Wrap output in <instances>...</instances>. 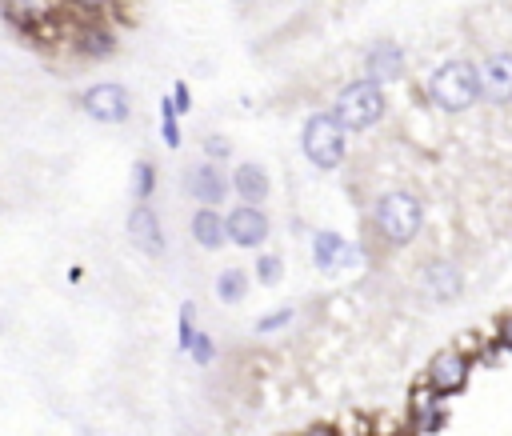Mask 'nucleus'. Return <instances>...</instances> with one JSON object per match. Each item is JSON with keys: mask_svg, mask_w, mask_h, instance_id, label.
I'll return each instance as SVG.
<instances>
[{"mask_svg": "<svg viewBox=\"0 0 512 436\" xmlns=\"http://www.w3.org/2000/svg\"><path fill=\"white\" fill-rule=\"evenodd\" d=\"M372 220H376L380 240H388L392 248H400V244L416 240V232H420V224H424V204L416 200V192L396 188V192H384V196L376 200Z\"/></svg>", "mask_w": 512, "mask_h": 436, "instance_id": "obj_1", "label": "nucleus"}, {"mask_svg": "<svg viewBox=\"0 0 512 436\" xmlns=\"http://www.w3.org/2000/svg\"><path fill=\"white\" fill-rule=\"evenodd\" d=\"M384 88L376 84V80H352V84H344L340 92H336V100H332V116H336V124L344 128V132H364V128H372L380 116H384Z\"/></svg>", "mask_w": 512, "mask_h": 436, "instance_id": "obj_2", "label": "nucleus"}, {"mask_svg": "<svg viewBox=\"0 0 512 436\" xmlns=\"http://www.w3.org/2000/svg\"><path fill=\"white\" fill-rule=\"evenodd\" d=\"M428 100L456 116V112H468L476 104V64L468 60H444L432 76H428Z\"/></svg>", "mask_w": 512, "mask_h": 436, "instance_id": "obj_3", "label": "nucleus"}, {"mask_svg": "<svg viewBox=\"0 0 512 436\" xmlns=\"http://www.w3.org/2000/svg\"><path fill=\"white\" fill-rule=\"evenodd\" d=\"M344 136H348V132L336 124L332 112H312V116L304 120L300 148H304V156H308L312 168L332 172V168H340V160H344Z\"/></svg>", "mask_w": 512, "mask_h": 436, "instance_id": "obj_4", "label": "nucleus"}, {"mask_svg": "<svg viewBox=\"0 0 512 436\" xmlns=\"http://www.w3.org/2000/svg\"><path fill=\"white\" fill-rule=\"evenodd\" d=\"M80 112L88 120H96V124H124L132 116V96H128L124 84L100 80V84H92V88L80 92Z\"/></svg>", "mask_w": 512, "mask_h": 436, "instance_id": "obj_5", "label": "nucleus"}, {"mask_svg": "<svg viewBox=\"0 0 512 436\" xmlns=\"http://www.w3.org/2000/svg\"><path fill=\"white\" fill-rule=\"evenodd\" d=\"M476 100H488L496 108L512 104V52H492L476 68Z\"/></svg>", "mask_w": 512, "mask_h": 436, "instance_id": "obj_6", "label": "nucleus"}, {"mask_svg": "<svg viewBox=\"0 0 512 436\" xmlns=\"http://www.w3.org/2000/svg\"><path fill=\"white\" fill-rule=\"evenodd\" d=\"M0 8H4V20L28 40H44L52 32V24H56L52 0H4Z\"/></svg>", "mask_w": 512, "mask_h": 436, "instance_id": "obj_7", "label": "nucleus"}, {"mask_svg": "<svg viewBox=\"0 0 512 436\" xmlns=\"http://www.w3.org/2000/svg\"><path fill=\"white\" fill-rule=\"evenodd\" d=\"M272 224L264 216L260 204H236L228 216H224V236L236 244V248H260L268 240Z\"/></svg>", "mask_w": 512, "mask_h": 436, "instance_id": "obj_8", "label": "nucleus"}, {"mask_svg": "<svg viewBox=\"0 0 512 436\" xmlns=\"http://www.w3.org/2000/svg\"><path fill=\"white\" fill-rule=\"evenodd\" d=\"M184 188H188L192 200H200V204H208V208H216V204L232 192V188H228V176H224V168H220L216 160L192 164V168L184 172Z\"/></svg>", "mask_w": 512, "mask_h": 436, "instance_id": "obj_9", "label": "nucleus"}, {"mask_svg": "<svg viewBox=\"0 0 512 436\" xmlns=\"http://www.w3.org/2000/svg\"><path fill=\"white\" fill-rule=\"evenodd\" d=\"M128 240L144 252V256H164V248H168V240H164V228H160V216L152 212V204L148 200H140L132 212H128Z\"/></svg>", "mask_w": 512, "mask_h": 436, "instance_id": "obj_10", "label": "nucleus"}, {"mask_svg": "<svg viewBox=\"0 0 512 436\" xmlns=\"http://www.w3.org/2000/svg\"><path fill=\"white\" fill-rule=\"evenodd\" d=\"M72 44H76L80 56H88V60H104V56L116 52V32L104 28L96 16H88V20H80V24L72 28Z\"/></svg>", "mask_w": 512, "mask_h": 436, "instance_id": "obj_11", "label": "nucleus"}, {"mask_svg": "<svg viewBox=\"0 0 512 436\" xmlns=\"http://www.w3.org/2000/svg\"><path fill=\"white\" fill-rule=\"evenodd\" d=\"M428 384H432L436 396L460 392V388L468 384V360H464L460 352H440V356L432 360V368H428Z\"/></svg>", "mask_w": 512, "mask_h": 436, "instance_id": "obj_12", "label": "nucleus"}, {"mask_svg": "<svg viewBox=\"0 0 512 436\" xmlns=\"http://www.w3.org/2000/svg\"><path fill=\"white\" fill-rule=\"evenodd\" d=\"M364 72H368V80H400L404 76V48L396 44V40H376L372 48H368V56H364Z\"/></svg>", "mask_w": 512, "mask_h": 436, "instance_id": "obj_13", "label": "nucleus"}, {"mask_svg": "<svg viewBox=\"0 0 512 436\" xmlns=\"http://www.w3.org/2000/svg\"><path fill=\"white\" fill-rule=\"evenodd\" d=\"M228 188H232L244 204H264V200H268V192H272V180H268V172H264L256 160H244V164H236V168H232Z\"/></svg>", "mask_w": 512, "mask_h": 436, "instance_id": "obj_14", "label": "nucleus"}, {"mask_svg": "<svg viewBox=\"0 0 512 436\" xmlns=\"http://www.w3.org/2000/svg\"><path fill=\"white\" fill-rule=\"evenodd\" d=\"M424 288H428L432 300H456L460 288H464V276H460V268L452 260H432L424 268Z\"/></svg>", "mask_w": 512, "mask_h": 436, "instance_id": "obj_15", "label": "nucleus"}, {"mask_svg": "<svg viewBox=\"0 0 512 436\" xmlns=\"http://www.w3.org/2000/svg\"><path fill=\"white\" fill-rule=\"evenodd\" d=\"M192 240L200 244V248H208V252H216V248H224V216L216 212V208H208V204H200L196 212H192Z\"/></svg>", "mask_w": 512, "mask_h": 436, "instance_id": "obj_16", "label": "nucleus"}, {"mask_svg": "<svg viewBox=\"0 0 512 436\" xmlns=\"http://www.w3.org/2000/svg\"><path fill=\"white\" fill-rule=\"evenodd\" d=\"M340 252H344V236H340V232H332V228L316 232V240H312V260H316L320 268H336Z\"/></svg>", "mask_w": 512, "mask_h": 436, "instance_id": "obj_17", "label": "nucleus"}, {"mask_svg": "<svg viewBox=\"0 0 512 436\" xmlns=\"http://www.w3.org/2000/svg\"><path fill=\"white\" fill-rule=\"evenodd\" d=\"M216 296H220L224 304L244 300V296H248V272H240V268H224V272L216 276Z\"/></svg>", "mask_w": 512, "mask_h": 436, "instance_id": "obj_18", "label": "nucleus"}, {"mask_svg": "<svg viewBox=\"0 0 512 436\" xmlns=\"http://www.w3.org/2000/svg\"><path fill=\"white\" fill-rule=\"evenodd\" d=\"M152 192H156V164L152 160H136V168H132V196L136 200H152Z\"/></svg>", "mask_w": 512, "mask_h": 436, "instance_id": "obj_19", "label": "nucleus"}, {"mask_svg": "<svg viewBox=\"0 0 512 436\" xmlns=\"http://www.w3.org/2000/svg\"><path fill=\"white\" fill-rule=\"evenodd\" d=\"M160 132H164V144H168V148H180V124H176L172 96H168V100H160Z\"/></svg>", "mask_w": 512, "mask_h": 436, "instance_id": "obj_20", "label": "nucleus"}, {"mask_svg": "<svg viewBox=\"0 0 512 436\" xmlns=\"http://www.w3.org/2000/svg\"><path fill=\"white\" fill-rule=\"evenodd\" d=\"M280 272H284V268H280V256H272V252H264V256L256 260V280H260L264 288H272V284L280 280Z\"/></svg>", "mask_w": 512, "mask_h": 436, "instance_id": "obj_21", "label": "nucleus"}, {"mask_svg": "<svg viewBox=\"0 0 512 436\" xmlns=\"http://www.w3.org/2000/svg\"><path fill=\"white\" fill-rule=\"evenodd\" d=\"M292 324V308H276V312H268V316H260L256 320V332H280V328H288Z\"/></svg>", "mask_w": 512, "mask_h": 436, "instance_id": "obj_22", "label": "nucleus"}, {"mask_svg": "<svg viewBox=\"0 0 512 436\" xmlns=\"http://www.w3.org/2000/svg\"><path fill=\"white\" fill-rule=\"evenodd\" d=\"M188 352H192V360H196V364H212V352H216V348H212V340H208L204 332H192Z\"/></svg>", "mask_w": 512, "mask_h": 436, "instance_id": "obj_23", "label": "nucleus"}, {"mask_svg": "<svg viewBox=\"0 0 512 436\" xmlns=\"http://www.w3.org/2000/svg\"><path fill=\"white\" fill-rule=\"evenodd\" d=\"M228 152H232V144H228L220 132L204 136V156H208V160H228Z\"/></svg>", "mask_w": 512, "mask_h": 436, "instance_id": "obj_24", "label": "nucleus"}, {"mask_svg": "<svg viewBox=\"0 0 512 436\" xmlns=\"http://www.w3.org/2000/svg\"><path fill=\"white\" fill-rule=\"evenodd\" d=\"M64 4L76 8V12H84V16H104L112 8V0H64Z\"/></svg>", "mask_w": 512, "mask_h": 436, "instance_id": "obj_25", "label": "nucleus"}, {"mask_svg": "<svg viewBox=\"0 0 512 436\" xmlns=\"http://www.w3.org/2000/svg\"><path fill=\"white\" fill-rule=\"evenodd\" d=\"M192 316H196V308L184 304V308H180V340H176L184 352H188V340H192V332H196V328H192Z\"/></svg>", "mask_w": 512, "mask_h": 436, "instance_id": "obj_26", "label": "nucleus"}, {"mask_svg": "<svg viewBox=\"0 0 512 436\" xmlns=\"http://www.w3.org/2000/svg\"><path fill=\"white\" fill-rule=\"evenodd\" d=\"M172 108H176V116L192 108V92H188V84H184V80H176V88H172Z\"/></svg>", "mask_w": 512, "mask_h": 436, "instance_id": "obj_27", "label": "nucleus"}, {"mask_svg": "<svg viewBox=\"0 0 512 436\" xmlns=\"http://www.w3.org/2000/svg\"><path fill=\"white\" fill-rule=\"evenodd\" d=\"M500 348H508V352H512V316L500 324Z\"/></svg>", "mask_w": 512, "mask_h": 436, "instance_id": "obj_28", "label": "nucleus"}, {"mask_svg": "<svg viewBox=\"0 0 512 436\" xmlns=\"http://www.w3.org/2000/svg\"><path fill=\"white\" fill-rule=\"evenodd\" d=\"M304 436H336V428H328V424H316V428H308Z\"/></svg>", "mask_w": 512, "mask_h": 436, "instance_id": "obj_29", "label": "nucleus"}, {"mask_svg": "<svg viewBox=\"0 0 512 436\" xmlns=\"http://www.w3.org/2000/svg\"><path fill=\"white\" fill-rule=\"evenodd\" d=\"M228 4H236V8H248V4H252V0H228Z\"/></svg>", "mask_w": 512, "mask_h": 436, "instance_id": "obj_30", "label": "nucleus"}]
</instances>
